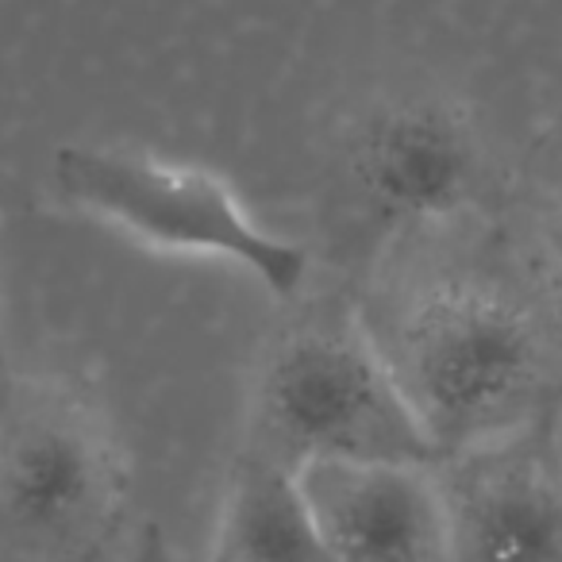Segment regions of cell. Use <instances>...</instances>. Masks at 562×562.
I'll return each instance as SVG.
<instances>
[{"instance_id":"1","label":"cell","mask_w":562,"mask_h":562,"mask_svg":"<svg viewBox=\"0 0 562 562\" xmlns=\"http://www.w3.org/2000/svg\"><path fill=\"white\" fill-rule=\"evenodd\" d=\"M355 308L436 462L562 420V290L531 232L477 212L401 235Z\"/></svg>"},{"instance_id":"2","label":"cell","mask_w":562,"mask_h":562,"mask_svg":"<svg viewBox=\"0 0 562 562\" xmlns=\"http://www.w3.org/2000/svg\"><path fill=\"white\" fill-rule=\"evenodd\" d=\"M127 497V451L93 390L0 367V562H93Z\"/></svg>"},{"instance_id":"3","label":"cell","mask_w":562,"mask_h":562,"mask_svg":"<svg viewBox=\"0 0 562 562\" xmlns=\"http://www.w3.org/2000/svg\"><path fill=\"white\" fill-rule=\"evenodd\" d=\"M243 451L301 474L316 462L436 467L359 308H313L270 339L247 397Z\"/></svg>"},{"instance_id":"4","label":"cell","mask_w":562,"mask_h":562,"mask_svg":"<svg viewBox=\"0 0 562 562\" xmlns=\"http://www.w3.org/2000/svg\"><path fill=\"white\" fill-rule=\"evenodd\" d=\"M50 186L74 212L155 250L224 258L270 297L293 301L308 281V250L270 235L212 170L124 143H63Z\"/></svg>"},{"instance_id":"5","label":"cell","mask_w":562,"mask_h":562,"mask_svg":"<svg viewBox=\"0 0 562 562\" xmlns=\"http://www.w3.org/2000/svg\"><path fill=\"white\" fill-rule=\"evenodd\" d=\"M344 201L367 232L393 243L485 212L493 166L470 112L439 89L370 101L344 127L336 155Z\"/></svg>"},{"instance_id":"6","label":"cell","mask_w":562,"mask_h":562,"mask_svg":"<svg viewBox=\"0 0 562 562\" xmlns=\"http://www.w3.org/2000/svg\"><path fill=\"white\" fill-rule=\"evenodd\" d=\"M562 420L436 462L451 562H562Z\"/></svg>"},{"instance_id":"7","label":"cell","mask_w":562,"mask_h":562,"mask_svg":"<svg viewBox=\"0 0 562 562\" xmlns=\"http://www.w3.org/2000/svg\"><path fill=\"white\" fill-rule=\"evenodd\" d=\"M297 477L324 562H451L436 467L316 462Z\"/></svg>"},{"instance_id":"8","label":"cell","mask_w":562,"mask_h":562,"mask_svg":"<svg viewBox=\"0 0 562 562\" xmlns=\"http://www.w3.org/2000/svg\"><path fill=\"white\" fill-rule=\"evenodd\" d=\"M216 562H324L321 531L293 470L239 451L220 505Z\"/></svg>"},{"instance_id":"9","label":"cell","mask_w":562,"mask_h":562,"mask_svg":"<svg viewBox=\"0 0 562 562\" xmlns=\"http://www.w3.org/2000/svg\"><path fill=\"white\" fill-rule=\"evenodd\" d=\"M531 235H536L539 250L547 255L554 281H559V290H562V155H559V162H554L551 178H547V186H543L539 220H536V227H531Z\"/></svg>"},{"instance_id":"10","label":"cell","mask_w":562,"mask_h":562,"mask_svg":"<svg viewBox=\"0 0 562 562\" xmlns=\"http://www.w3.org/2000/svg\"><path fill=\"white\" fill-rule=\"evenodd\" d=\"M127 562H178V554H173L170 536H166L155 520H147L132 536V554H127Z\"/></svg>"},{"instance_id":"11","label":"cell","mask_w":562,"mask_h":562,"mask_svg":"<svg viewBox=\"0 0 562 562\" xmlns=\"http://www.w3.org/2000/svg\"><path fill=\"white\" fill-rule=\"evenodd\" d=\"M0 331H4V293H0Z\"/></svg>"}]
</instances>
